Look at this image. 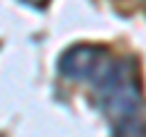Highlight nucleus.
I'll return each instance as SVG.
<instances>
[{"instance_id": "obj_1", "label": "nucleus", "mask_w": 146, "mask_h": 137, "mask_svg": "<svg viewBox=\"0 0 146 137\" xmlns=\"http://www.w3.org/2000/svg\"><path fill=\"white\" fill-rule=\"evenodd\" d=\"M98 49H90V47H78L73 49V52H68L66 56H63L61 61V71L68 76H73V79H83V76H88L90 71H95V61L93 59L98 56Z\"/></svg>"}]
</instances>
